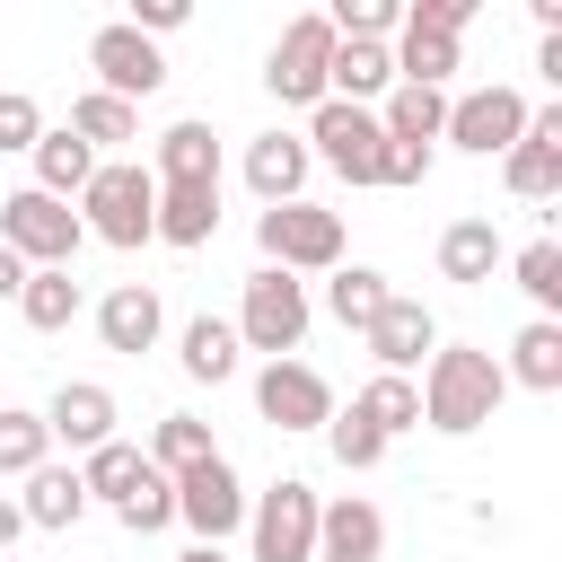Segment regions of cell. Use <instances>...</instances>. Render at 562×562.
<instances>
[{
	"label": "cell",
	"instance_id": "d590c367",
	"mask_svg": "<svg viewBox=\"0 0 562 562\" xmlns=\"http://www.w3.org/2000/svg\"><path fill=\"white\" fill-rule=\"evenodd\" d=\"M509 272H518V290L536 299V316L553 325V316H562V246H553V237H536V246H518V263H509Z\"/></svg>",
	"mask_w": 562,
	"mask_h": 562
},
{
	"label": "cell",
	"instance_id": "8d00e7d4",
	"mask_svg": "<svg viewBox=\"0 0 562 562\" xmlns=\"http://www.w3.org/2000/svg\"><path fill=\"white\" fill-rule=\"evenodd\" d=\"M114 518H123V527H132V536H158V527H176V483H167V474H158V465H149V474H140V483H132V501H123V509H114Z\"/></svg>",
	"mask_w": 562,
	"mask_h": 562
},
{
	"label": "cell",
	"instance_id": "4dcf8cb0",
	"mask_svg": "<svg viewBox=\"0 0 562 562\" xmlns=\"http://www.w3.org/2000/svg\"><path fill=\"white\" fill-rule=\"evenodd\" d=\"M70 132L88 140V149H123V140H140V105H123V97H79L70 105Z\"/></svg>",
	"mask_w": 562,
	"mask_h": 562
},
{
	"label": "cell",
	"instance_id": "484cf974",
	"mask_svg": "<svg viewBox=\"0 0 562 562\" xmlns=\"http://www.w3.org/2000/svg\"><path fill=\"white\" fill-rule=\"evenodd\" d=\"M501 378H518V386H536V395H562V325H518V342H509V369Z\"/></svg>",
	"mask_w": 562,
	"mask_h": 562
},
{
	"label": "cell",
	"instance_id": "603a6c76",
	"mask_svg": "<svg viewBox=\"0 0 562 562\" xmlns=\"http://www.w3.org/2000/svg\"><path fill=\"white\" fill-rule=\"evenodd\" d=\"M439 123H448V88H386V114H378V132L386 140H413V149H430L439 140Z\"/></svg>",
	"mask_w": 562,
	"mask_h": 562
},
{
	"label": "cell",
	"instance_id": "d6a6232c",
	"mask_svg": "<svg viewBox=\"0 0 562 562\" xmlns=\"http://www.w3.org/2000/svg\"><path fill=\"white\" fill-rule=\"evenodd\" d=\"M386 299H395V290H386V272H369V263H334V281H325V307H334L351 334H360Z\"/></svg>",
	"mask_w": 562,
	"mask_h": 562
},
{
	"label": "cell",
	"instance_id": "7c38bea8",
	"mask_svg": "<svg viewBox=\"0 0 562 562\" xmlns=\"http://www.w3.org/2000/svg\"><path fill=\"white\" fill-rule=\"evenodd\" d=\"M518 132H527V97H518V88H474V97H448V123H439V140H457V149H474V158L518 149Z\"/></svg>",
	"mask_w": 562,
	"mask_h": 562
},
{
	"label": "cell",
	"instance_id": "7a4b0ae2",
	"mask_svg": "<svg viewBox=\"0 0 562 562\" xmlns=\"http://www.w3.org/2000/svg\"><path fill=\"white\" fill-rule=\"evenodd\" d=\"M474 26V0H404V26H395V79L404 88H448L457 70V35Z\"/></svg>",
	"mask_w": 562,
	"mask_h": 562
},
{
	"label": "cell",
	"instance_id": "4316f807",
	"mask_svg": "<svg viewBox=\"0 0 562 562\" xmlns=\"http://www.w3.org/2000/svg\"><path fill=\"white\" fill-rule=\"evenodd\" d=\"M140 474H149V457H140L132 439H105V448H88V465H79V492H88V501H105V509H123Z\"/></svg>",
	"mask_w": 562,
	"mask_h": 562
},
{
	"label": "cell",
	"instance_id": "d4e9b609",
	"mask_svg": "<svg viewBox=\"0 0 562 562\" xmlns=\"http://www.w3.org/2000/svg\"><path fill=\"white\" fill-rule=\"evenodd\" d=\"M492 263H501V228H492L483 211H474V220H457V228L439 237V272H448V281H465V290H474V281H492Z\"/></svg>",
	"mask_w": 562,
	"mask_h": 562
},
{
	"label": "cell",
	"instance_id": "f35d334b",
	"mask_svg": "<svg viewBox=\"0 0 562 562\" xmlns=\"http://www.w3.org/2000/svg\"><path fill=\"white\" fill-rule=\"evenodd\" d=\"M44 140V105L26 88H0V149H35Z\"/></svg>",
	"mask_w": 562,
	"mask_h": 562
},
{
	"label": "cell",
	"instance_id": "60d3db41",
	"mask_svg": "<svg viewBox=\"0 0 562 562\" xmlns=\"http://www.w3.org/2000/svg\"><path fill=\"white\" fill-rule=\"evenodd\" d=\"M378 184H430V149H413V140H386V158H378Z\"/></svg>",
	"mask_w": 562,
	"mask_h": 562
},
{
	"label": "cell",
	"instance_id": "9a60e30c",
	"mask_svg": "<svg viewBox=\"0 0 562 562\" xmlns=\"http://www.w3.org/2000/svg\"><path fill=\"white\" fill-rule=\"evenodd\" d=\"M316 562H386V518H378V501H360V492L325 501V509H316Z\"/></svg>",
	"mask_w": 562,
	"mask_h": 562
},
{
	"label": "cell",
	"instance_id": "f546056e",
	"mask_svg": "<svg viewBox=\"0 0 562 562\" xmlns=\"http://www.w3.org/2000/svg\"><path fill=\"white\" fill-rule=\"evenodd\" d=\"M140 457H149V465L176 483V474H193V465H202V457H220V448H211V422H193V413H167V422L149 430V448H140Z\"/></svg>",
	"mask_w": 562,
	"mask_h": 562
},
{
	"label": "cell",
	"instance_id": "8fae6325",
	"mask_svg": "<svg viewBox=\"0 0 562 562\" xmlns=\"http://www.w3.org/2000/svg\"><path fill=\"white\" fill-rule=\"evenodd\" d=\"M176 518L193 527V544H220L246 527V492H237V465L228 457H202L193 474H176Z\"/></svg>",
	"mask_w": 562,
	"mask_h": 562
},
{
	"label": "cell",
	"instance_id": "ac0fdd59",
	"mask_svg": "<svg viewBox=\"0 0 562 562\" xmlns=\"http://www.w3.org/2000/svg\"><path fill=\"white\" fill-rule=\"evenodd\" d=\"M149 237L158 246H211L220 237V184H158V211H149Z\"/></svg>",
	"mask_w": 562,
	"mask_h": 562
},
{
	"label": "cell",
	"instance_id": "8992f818",
	"mask_svg": "<svg viewBox=\"0 0 562 562\" xmlns=\"http://www.w3.org/2000/svg\"><path fill=\"white\" fill-rule=\"evenodd\" d=\"M307 281H290V272H255L246 281V299H237V351H263V360H290L299 342H307Z\"/></svg>",
	"mask_w": 562,
	"mask_h": 562
},
{
	"label": "cell",
	"instance_id": "7402d4cb",
	"mask_svg": "<svg viewBox=\"0 0 562 562\" xmlns=\"http://www.w3.org/2000/svg\"><path fill=\"white\" fill-rule=\"evenodd\" d=\"M395 88V61H386V44H334V61H325V97H342V105H369V97H386Z\"/></svg>",
	"mask_w": 562,
	"mask_h": 562
},
{
	"label": "cell",
	"instance_id": "f1b7e54d",
	"mask_svg": "<svg viewBox=\"0 0 562 562\" xmlns=\"http://www.w3.org/2000/svg\"><path fill=\"white\" fill-rule=\"evenodd\" d=\"M351 413H360L378 439H395V430H422V395H413V378H386V369H378V378L351 395Z\"/></svg>",
	"mask_w": 562,
	"mask_h": 562
},
{
	"label": "cell",
	"instance_id": "30bf717a",
	"mask_svg": "<svg viewBox=\"0 0 562 562\" xmlns=\"http://www.w3.org/2000/svg\"><path fill=\"white\" fill-rule=\"evenodd\" d=\"M88 70H97V97H123V105H140V97H158V88H167L158 44H149V35H132L123 18L88 35Z\"/></svg>",
	"mask_w": 562,
	"mask_h": 562
},
{
	"label": "cell",
	"instance_id": "ba28073f",
	"mask_svg": "<svg viewBox=\"0 0 562 562\" xmlns=\"http://www.w3.org/2000/svg\"><path fill=\"white\" fill-rule=\"evenodd\" d=\"M307 158H325L342 184H378V158H386V132H378V114L369 105H342V97H325L316 114H307Z\"/></svg>",
	"mask_w": 562,
	"mask_h": 562
},
{
	"label": "cell",
	"instance_id": "e0dca14e",
	"mask_svg": "<svg viewBox=\"0 0 562 562\" xmlns=\"http://www.w3.org/2000/svg\"><path fill=\"white\" fill-rule=\"evenodd\" d=\"M44 430H53V439H70V448L88 457V448H105V439H114V395H105L97 378H61V386H53V404H44Z\"/></svg>",
	"mask_w": 562,
	"mask_h": 562
},
{
	"label": "cell",
	"instance_id": "74e56055",
	"mask_svg": "<svg viewBox=\"0 0 562 562\" xmlns=\"http://www.w3.org/2000/svg\"><path fill=\"white\" fill-rule=\"evenodd\" d=\"M325 448H334V457H342L351 474H369V465L386 457V439H378V430H369L360 413H334V422H325Z\"/></svg>",
	"mask_w": 562,
	"mask_h": 562
},
{
	"label": "cell",
	"instance_id": "5b68a950",
	"mask_svg": "<svg viewBox=\"0 0 562 562\" xmlns=\"http://www.w3.org/2000/svg\"><path fill=\"white\" fill-rule=\"evenodd\" d=\"M79 237H88V228H79V211H70V202H53V193H35V184L0 202V246H9L26 272H70Z\"/></svg>",
	"mask_w": 562,
	"mask_h": 562
},
{
	"label": "cell",
	"instance_id": "e575fe53",
	"mask_svg": "<svg viewBox=\"0 0 562 562\" xmlns=\"http://www.w3.org/2000/svg\"><path fill=\"white\" fill-rule=\"evenodd\" d=\"M53 457V430H44V413H26V404H0V474H35Z\"/></svg>",
	"mask_w": 562,
	"mask_h": 562
},
{
	"label": "cell",
	"instance_id": "ffe728a7",
	"mask_svg": "<svg viewBox=\"0 0 562 562\" xmlns=\"http://www.w3.org/2000/svg\"><path fill=\"white\" fill-rule=\"evenodd\" d=\"M307 140L299 132H263V140H246V184H255V202L272 211V202H299V184H307Z\"/></svg>",
	"mask_w": 562,
	"mask_h": 562
},
{
	"label": "cell",
	"instance_id": "277c9868",
	"mask_svg": "<svg viewBox=\"0 0 562 562\" xmlns=\"http://www.w3.org/2000/svg\"><path fill=\"white\" fill-rule=\"evenodd\" d=\"M149 211H158L149 167H132V158H97V176H88V193H79V228L105 237V246H149Z\"/></svg>",
	"mask_w": 562,
	"mask_h": 562
},
{
	"label": "cell",
	"instance_id": "52a82bcc",
	"mask_svg": "<svg viewBox=\"0 0 562 562\" xmlns=\"http://www.w3.org/2000/svg\"><path fill=\"white\" fill-rule=\"evenodd\" d=\"M316 483L281 474L246 501V527H255V562H316Z\"/></svg>",
	"mask_w": 562,
	"mask_h": 562
},
{
	"label": "cell",
	"instance_id": "ee69618b",
	"mask_svg": "<svg viewBox=\"0 0 562 562\" xmlns=\"http://www.w3.org/2000/svg\"><path fill=\"white\" fill-rule=\"evenodd\" d=\"M176 562H228V553H220V544H193V553H176Z\"/></svg>",
	"mask_w": 562,
	"mask_h": 562
},
{
	"label": "cell",
	"instance_id": "ab89813d",
	"mask_svg": "<svg viewBox=\"0 0 562 562\" xmlns=\"http://www.w3.org/2000/svg\"><path fill=\"white\" fill-rule=\"evenodd\" d=\"M184 18H193V9H184V0H132V18H123V26H132V35H149V44H158V35H176V26H184Z\"/></svg>",
	"mask_w": 562,
	"mask_h": 562
},
{
	"label": "cell",
	"instance_id": "836d02e7",
	"mask_svg": "<svg viewBox=\"0 0 562 562\" xmlns=\"http://www.w3.org/2000/svg\"><path fill=\"white\" fill-rule=\"evenodd\" d=\"M18 316H26L35 334H61V325L79 316V281H70V272H26V281H18Z\"/></svg>",
	"mask_w": 562,
	"mask_h": 562
},
{
	"label": "cell",
	"instance_id": "44dd1931",
	"mask_svg": "<svg viewBox=\"0 0 562 562\" xmlns=\"http://www.w3.org/2000/svg\"><path fill=\"white\" fill-rule=\"evenodd\" d=\"M26 158H35V193H53V202L88 193V176H97V149H88V140L70 132V123H61V132H44V140H35Z\"/></svg>",
	"mask_w": 562,
	"mask_h": 562
},
{
	"label": "cell",
	"instance_id": "83f0119b",
	"mask_svg": "<svg viewBox=\"0 0 562 562\" xmlns=\"http://www.w3.org/2000/svg\"><path fill=\"white\" fill-rule=\"evenodd\" d=\"M176 351H184V378H202V386L237 378V325H228V316H193Z\"/></svg>",
	"mask_w": 562,
	"mask_h": 562
},
{
	"label": "cell",
	"instance_id": "cb8c5ba5",
	"mask_svg": "<svg viewBox=\"0 0 562 562\" xmlns=\"http://www.w3.org/2000/svg\"><path fill=\"white\" fill-rule=\"evenodd\" d=\"M79 509H88V492H79V465H53V457H44V465L26 474V501H18V518H26V527H70Z\"/></svg>",
	"mask_w": 562,
	"mask_h": 562
},
{
	"label": "cell",
	"instance_id": "1f68e13d",
	"mask_svg": "<svg viewBox=\"0 0 562 562\" xmlns=\"http://www.w3.org/2000/svg\"><path fill=\"white\" fill-rule=\"evenodd\" d=\"M501 184H509L518 202H553V193H562V149H544V140L501 149Z\"/></svg>",
	"mask_w": 562,
	"mask_h": 562
},
{
	"label": "cell",
	"instance_id": "b9f144b4",
	"mask_svg": "<svg viewBox=\"0 0 562 562\" xmlns=\"http://www.w3.org/2000/svg\"><path fill=\"white\" fill-rule=\"evenodd\" d=\"M18 536H26V518H18V501H9V492H0V553H9V544H18Z\"/></svg>",
	"mask_w": 562,
	"mask_h": 562
},
{
	"label": "cell",
	"instance_id": "d6986e66",
	"mask_svg": "<svg viewBox=\"0 0 562 562\" xmlns=\"http://www.w3.org/2000/svg\"><path fill=\"white\" fill-rule=\"evenodd\" d=\"M149 184H220V132H211L202 114L167 123V132H158V167H149Z\"/></svg>",
	"mask_w": 562,
	"mask_h": 562
},
{
	"label": "cell",
	"instance_id": "5bb4252c",
	"mask_svg": "<svg viewBox=\"0 0 562 562\" xmlns=\"http://www.w3.org/2000/svg\"><path fill=\"white\" fill-rule=\"evenodd\" d=\"M360 342L378 351V369H386V378H404V369H422V360L439 351V316H430L422 299H386V307L360 325Z\"/></svg>",
	"mask_w": 562,
	"mask_h": 562
},
{
	"label": "cell",
	"instance_id": "3957f363",
	"mask_svg": "<svg viewBox=\"0 0 562 562\" xmlns=\"http://www.w3.org/2000/svg\"><path fill=\"white\" fill-rule=\"evenodd\" d=\"M255 246H263V263L272 272H334L342 263V211H325V202H272L263 220H255Z\"/></svg>",
	"mask_w": 562,
	"mask_h": 562
},
{
	"label": "cell",
	"instance_id": "9c48e42d",
	"mask_svg": "<svg viewBox=\"0 0 562 562\" xmlns=\"http://www.w3.org/2000/svg\"><path fill=\"white\" fill-rule=\"evenodd\" d=\"M325 61H334V26H325V9H307V18H290L281 26V44H272V61H263V88L281 97V105H325Z\"/></svg>",
	"mask_w": 562,
	"mask_h": 562
},
{
	"label": "cell",
	"instance_id": "4fadbf2b",
	"mask_svg": "<svg viewBox=\"0 0 562 562\" xmlns=\"http://www.w3.org/2000/svg\"><path fill=\"white\" fill-rule=\"evenodd\" d=\"M255 413H263L272 430H325V422H334V386H325L307 360H263Z\"/></svg>",
	"mask_w": 562,
	"mask_h": 562
},
{
	"label": "cell",
	"instance_id": "6da1fadb",
	"mask_svg": "<svg viewBox=\"0 0 562 562\" xmlns=\"http://www.w3.org/2000/svg\"><path fill=\"white\" fill-rule=\"evenodd\" d=\"M413 395H422V422H430V430L465 439V430H483V422L501 413L509 378H501V360H492V351H474V342H439Z\"/></svg>",
	"mask_w": 562,
	"mask_h": 562
},
{
	"label": "cell",
	"instance_id": "7bdbcfd3",
	"mask_svg": "<svg viewBox=\"0 0 562 562\" xmlns=\"http://www.w3.org/2000/svg\"><path fill=\"white\" fill-rule=\"evenodd\" d=\"M18 281H26V263H18L9 246H0V299H18Z\"/></svg>",
	"mask_w": 562,
	"mask_h": 562
},
{
	"label": "cell",
	"instance_id": "2e32d148",
	"mask_svg": "<svg viewBox=\"0 0 562 562\" xmlns=\"http://www.w3.org/2000/svg\"><path fill=\"white\" fill-rule=\"evenodd\" d=\"M97 334H105V351H149L158 334H167V307H158V290L149 281H114L105 299H97Z\"/></svg>",
	"mask_w": 562,
	"mask_h": 562
}]
</instances>
